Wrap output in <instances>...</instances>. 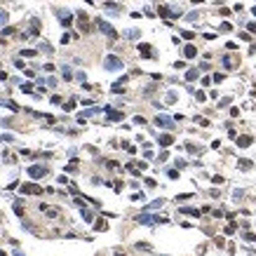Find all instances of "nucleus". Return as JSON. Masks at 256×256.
Masks as SVG:
<instances>
[{"label": "nucleus", "mask_w": 256, "mask_h": 256, "mask_svg": "<svg viewBox=\"0 0 256 256\" xmlns=\"http://www.w3.org/2000/svg\"><path fill=\"white\" fill-rule=\"evenodd\" d=\"M96 28H99L101 33H106L111 40H117V31H115V28H113L108 21H103V19H96Z\"/></svg>", "instance_id": "obj_1"}, {"label": "nucleus", "mask_w": 256, "mask_h": 256, "mask_svg": "<svg viewBox=\"0 0 256 256\" xmlns=\"http://www.w3.org/2000/svg\"><path fill=\"white\" fill-rule=\"evenodd\" d=\"M19 190H21L24 195H40V193H45V188H40L38 183H21Z\"/></svg>", "instance_id": "obj_2"}, {"label": "nucleus", "mask_w": 256, "mask_h": 256, "mask_svg": "<svg viewBox=\"0 0 256 256\" xmlns=\"http://www.w3.org/2000/svg\"><path fill=\"white\" fill-rule=\"evenodd\" d=\"M103 66H106L108 71H120L122 68V59H117V57H106V61H103Z\"/></svg>", "instance_id": "obj_3"}, {"label": "nucleus", "mask_w": 256, "mask_h": 256, "mask_svg": "<svg viewBox=\"0 0 256 256\" xmlns=\"http://www.w3.org/2000/svg\"><path fill=\"white\" fill-rule=\"evenodd\" d=\"M45 174H47V169L40 167V165H33L31 169H28V176H31V179H43Z\"/></svg>", "instance_id": "obj_4"}, {"label": "nucleus", "mask_w": 256, "mask_h": 256, "mask_svg": "<svg viewBox=\"0 0 256 256\" xmlns=\"http://www.w3.org/2000/svg\"><path fill=\"white\" fill-rule=\"evenodd\" d=\"M155 125H158V127H171V117L169 115H155Z\"/></svg>", "instance_id": "obj_5"}, {"label": "nucleus", "mask_w": 256, "mask_h": 256, "mask_svg": "<svg viewBox=\"0 0 256 256\" xmlns=\"http://www.w3.org/2000/svg\"><path fill=\"white\" fill-rule=\"evenodd\" d=\"M57 14L61 16V26H71V24H73V16H71V12H66V10H57Z\"/></svg>", "instance_id": "obj_6"}, {"label": "nucleus", "mask_w": 256, "mask_h": 256, "mask_svg": "<svg viewBox=\"0 0 256 256\" xmlns=\"http://www.w3.org/2000/svg\"><path fill=\"white\" fill-rule=\"evenodd\" d=\"M139 52L144 54V59H153V49H150L148 43H141V45H139Z\"/></svg>", "instance_id": "obj_7"}, {"label": "nucleus", "mask_w": 256, "mask_h": 256, "mask_svg": "<svg viewBox=\"0 0 256 256\" xmlns=\"http://www.w3.org/2000/svg\"><path fill=\"white\" fill-rule=\"evenodd\" d=\"M122 113L120 111H113V108H108V120H111V122H120V120H122Z\"/></svg>", "instance_id": "obj_8"}, {"label": "nucleus", "mask_w": 256, "mask_h": 256, "mask_svg": "<svg viewBox=\"0 0 256 256\" xmlns=\"http://www.w3.org/2000/svg\"><path fill=\"white\" fill-rule=\"evenodd\" d=\"M158 141H160V146H171L174 144V136H171V134H160Z\"/></svg>", "instance_id": "obj_9"}, {"label": "nucleus", "mask_w": 256, "mask_h": 256, "mask_svg": "<svg viewBox=\"0 0 256 256\" xmlns=\"http://www.w3.org/2000/svg\"><path fill=\"white\" fill-rule=\"evenodd\" d=\"M78 19H80V28H82V31H89V24H87V14H85V12H78Z\"/></svg>", "instance_id": "obj_10"}, {"label": "nucleus", "mask_w": 256, "mask_h": 256, "mask_svg": "<svg viewBox=\"0 0 256 256\" xmlns=\"http://www.w3.org/2000/svg\"><path fill=\"white\" fill-rule=\"evenodd\" d=\"M183 54H186V59H193V57H198V49L193 47V45H186V49H183Z\"/></svg>", "instance_id": "obj_11"}, {"label": "nucleus", "mask_w": 256, "mask_h": 256, "mask_svg": "<svg viewBox=\"0 0 256 256\" xmlns=\"http://www.w3.org/2000/svg\"><path fill=\"white\" fill-rule=\"evenodd\" d=\"M251 141H254L251 136H240V139H237V146H240V148H247V146H249Z\"/></svg>", "instance_id": "obj_12"}, {"label": "nucleus", "mask_w": 256, "mask_h": 256, "mask_svg": "<svg viewBox=\"0 0 256 256\" xmlns=\"http://www.w3.org/2000/svg\"><path fill=\"white\" fill-rule=\"evenodd\" d=\"M181 214H190V216H200L202 212H200V209H193V207H183V209H181Z\"/></svg>", "instance_id": "obj_13"}, {"label": "nucleus", "mask_w": 256, "mask_h": 256, "mask_svg": "<svg viewBox=\"0 0 256 256\" xmlns=\"http://www.w3.org/2000/svg\"><path fill=\"white\" fill-rule=\"evenodd\" d=\"M195 78H198V71H195V68H190V71L186 73V80H188V82H193Z\"/></svg>", "instance_id": "obj_14"}, {"label": "nucleus", "mask_w": 256, "mask_h": 256, "mask_svg": "<svg viewBox=\"0 0 256 256\" xmlns=\"http://www.w3.org/2000/svg\"><path fill=\"white\" fill-rule=\"evenodd\" d=\"M14 214L16 216H24V204L21 202H14Z\"/></svg>", "instance_id": "obj_15"}, {"label": "nucleus", "mask_w": 256, "mask_h": 256, "mask_svg": "<svg viewBox=\"0 0 256 256\" xmlns=\"http://www.w3.org/2000/svg\"><path fill=\"white\" fill-rule=\"evenodd\" d=\"M158 207H162V200H155L153 204H148V207H146V212H153V209H158Z\"/></svg>", "instance_id": "obj_16"}, {"label": "nucleus", "mask_w": 256, "mask_h": 256, "mask_svg": "<svg viewBox=\"0 0 256 256\" xmlns=\"http://www.w3.org/2000/svg\"><path fill=\"white\" fill-rule=\"evenodd\" d=\"M61 73H64V80H73V73H71V68H61Z\"/></svg>", "instance_id": "obj_17"}, {"label": "nucleus", "mask_w": 256, "mask_h": 256, "mask_svg": "<svg viewBox=\"0 0 256 256\" xmlns=\"http://www.w3.org/2000/svg\"><path fill=\"white\" fill-rule=\"evenodd\" d=\"M94 228H96V230H108V226H106V221H96Z\"/></svg>", "instance_id": "obj_18"}, {"label": "nucleus", "mask_w": 256, "mask_h": 256, "mask_svg": "<svg viewBox=\"0 0 256 256\" xmlns=\"http://www.w3.org/2000/svg\"><path fill=\"white\" fill-rule=\"evenodd\" d=\"M5 24H7V12L0 10V26H5Z\"/></svg>", "instance_id": "obj_19"}, {"label": "nucleus", "mask_w": 256, "mask_h": 256, "mask_svg": "<svg viewBox=\"0 0 256 256\" xmlns=\"http://www.w3.org/2000/svg\"><path fill=\"white\" fill-rule=\"evenodd\" d=\"M212 78H214V82H223V80H226V75H223V73H214Z\"/></svg>", "instance_id": "obj_20"}, {"label": "nucleus", "mask_w": 256, "mask_h": 256, "mask_svg": "<svg viewBox=\"0 0 256 256\" xmlns=\"http://www.w3.org/2000/svg\"><path fill=\"white\" fill-rule=\"evenodd\" d=\"M71 40H73V35H71V33H66V35H64V38H61V43H64V45H68V43H71Z\"/></svg>", "instance_id": "obj_21"}, {"label": "nucleus", "mask_w": 256, "mask_h": 256, "mask_svg": "<svg viewBox=\"0 0 256 256\" xmlns=\"http://www.w3.org/2000/svg\"><path fill=\"white\" fill-rule=\"evenodd\" d=\"M21 57H35V49H24Z\"/></svg>", "instance_id": "obj_22"}, {"label": "nucleus", "mask_w": 256, "mask_h": 256, "mask_svg": "<svg viewBox=\"0 0 256 256\" xmlns=\"http://www.w3.org/2000/svg\"><path fill=\"white\" fill-rule=\"evenodd\" d=\"M176 101V94L174 92H169V94H167V103H174Z\"/></svg>", "instance_id": "obj_23"}, {"label": "nucleus", "mask_w": 256, "mask_h": 256, "mask_svg": "<svg viewBox=\"0 0 256 256\" xmlns=\"http://www.w3.org/2000/svg\"><path fill=\"white\" fill-rule=\"evenodd\" d=\"M167 176H169V179H179V171H176V169H169V171H167Z\"/></svg>", "instance_id": "obj_24"}, {"label": "nucleus", "mask_w": 256, "mask_h": 256, "mask_svg": "<svg viewBox=\"0 0 256 256\" xmlns=\"http://www.w3.org/2000/svg\"><path fill=\"white\" fill-rule=\"evenodd\" d=\"M235 228H237V226H235V223H230L228 228H226V235H233V233H235Z\"/></svg>", "instance_id": "obj_25"}, {"label": "nucleus", "mask_w": 256, "mask_h": 256, "mask_svg": "<svg viewBox=\"0 0 256 256\" xmlns=\"http://www.w3.org/2000/svg\"><path fill=\"white\" fill-rule=\"evenodd\" d=\"M240 167H242V169H249L251 162H249V160H240Z\"/></svg>", "instance_id": "obj_26"}, {"label": "nucleus", "mask_w": 256, "mask_h": 256, "mask_svg": "<svg viewBox=\"0 0 256 256\" xmlns=\"http://www.w3.org/2000/svg\"><path fill=\"white\" fill-rule=\"evenodd\" d=\"M195 99H198V101H204L207 96H204V92H195Z\"/></svg>", "instance_id": "obj_27"}, {"label": "nucleus", "mask_w": 256, "mask_h": 256, "mask_svg": "<svg viewBox=\"0 0 256 256\" xmlns=\"http://www.w3.org/2000/svg\"><path fill=\"white\" fill-rule=\"evenodd\" d=\"M2 35H14V28H12V26H7L5 31H2Z\"/></svg>", "instance_id": "obj_28"}, {"label": "nucleus", "mask_w": 256, "mask_h": 256, "mask_svg": "<svg viewBox=\"0 0 256 256\" xmlns=\"http://www.w3.org/2000/svg\"><path fill=\"white\" fill-rule=\"evenodd\" d=\"M136 249H144V251H146V249H150V247L146 245V242H136Z\"/></svg>", "instance_id": "obj_29"}, {"label": "nucleus", "mask_w": 256, "mask_h": 256, "mask_svg": "<svg viewBox=\"0 0 256 256\" xmlns=\"http://www.w3.org/2000/svg\"><path fill=\"white\" fill-rule=\"evenodd\" d=\"M125 35H127V38H139V31H127Z\"/></svg>", "instance_id": "obj_30"}, {"label": "nucleus", "mask_w": 256, "mask_h": 256, "mask_svg": "<svg viewBox=\"0 0 256 256\" xmlns=\"http://www.w3.org/2000/svg\"><path fill=\"white\" fill-rule=\"evenodd\" d=\"M73 106H75V99H73V101H66V103H64V108H66V111H71Z\"/></svg>", "instance_id": "obj_31"}, {"label": "nucleus", "mask_w": 256, "mask_h": 256, "mask_svg": "<svg viewBox=\"0 0 256 256\" xmlns=\"http://www.w3.org/2000/svg\"><path fill=\"white\" fill-rule=\"evenodd\" d=\"M247 28H249L251 33H256V21H249V24H247Z\"/></svg>", "instance_id": "obj_32"}, {"label": "nucleus", "mask_w": 256, "mask_h": 256, "mask_svg": "<svg viewBox=\"0 0 256 256\" xmlns=\"http://www.w3.org/2000/svg\"><path fill=\"white\" fill-rule=\"evenodd\" d=\"M183 38H188V40H193V38H195V33H190V31H183Z\"/></svg>", "instance_id": "obj_33"}, {"label": "nucleus", "mask_w": 256, "mask_h": 256, "mask_svg": "<svg viewBox=\"0 0 256 256\" xmlns=\"http://www.w3.org/2000/svg\"><path fill=\"white\" fill-rule=\"evenodd\" d=\"M245 240H249V242H256V237L251 233H245Z\"/></svg>", "instance_id": "obj_34"}, {"label": "nucleus", "mask_w": 256, "mask_h": 256, "mask_svg": "<svg viewBox=\"0 0 256 256\" xmlns=\"http://www.w3.org/2000/svg\"><path fill=\"white\" fill-rule=\"evenodd\" d=\"M0 80H7V73H5V71H0Z\"/></svg>", "instance_id": "obj_35"}, {"label": "nucleus", "mask_w": 256, "mask_h": 256, "mask_svg": "<svg viewBox=\"0 0 256 256\" xmlns=\"http://www.w3.org/2000/svg\"><path fill=\"white\" fill-rule=\"evenodd\" d=\"M115 256H125V254H122V251H115Z\"/></svg>", "instance_id": "obj_36"}, {"label": "nucleus", "mask_w": 256, "mask_h": 256, "mask_svg": "<svg viewBox=\"0 0 256 256\" xmlns=\"http://www.w3.org/2000/svg\"><path fill=\"white\" fill-rule=\"evenodd\" d=\"M0 256H7V254H5V251H2V249H0Z\"/></svg>", "instance_id": "obj_37"}, {"label": "nucleus", "mask_w": 256, "mask_h": 256, "mask_svg": "<svg viewBox=\"0 0 256 256\" xmlns=\"http://www.w3.org/2000/svg\"><path fill=\"white\" fill-rule=\"evenodd\" d=\"M251 12H254V16H256V7H254V10H251Z\"/></svg>", "instance_id": "obj_38"}]
</instances>
